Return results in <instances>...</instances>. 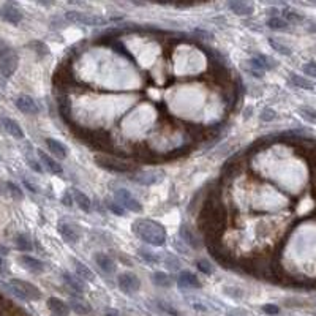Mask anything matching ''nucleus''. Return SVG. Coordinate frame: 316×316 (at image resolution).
<instances>
[{
    "label": "nucleus",
    "instance_id": "5",
    "mask_svg": "<svg viewBox=\"0 0 316 316\" xmlns=\"http://www.w3.org/2000/svg\"><path fill=\"white\" fill-rule=\"evenodd\" d=\"M67 21L73 22L76 26H87V27H97V26H103L106 24V21L100 16H92L89 13H82V11H68L65 14Z\"/></svg>",
    "mask_w": 316,
    "mask_h": 316
},
{
    "label": "nucleus",
    "instance_id": "11",
    "mask_svg": "<svg viewBox=\"0 0 316 316\" xmlns=\"http://www.w3.org/2000/svg\"><path fill=\"white\" fill-rule=\"evenodd\" d=\"M250 68H255L258 71H264V70H272L275 67V60H272L271 57L264 56V54H256L253 56L248 62Z\"/></svg>",
    "mask_w": 316,
    "mask_h": 316
},
{
    "label": "nucleus",
    "instance_id": "44",
    "mask_svg": "<svg viewBox=\"0 0 316 316\" xmlns=\"http://www.w3.org/2000/svg\"><path fill=\"white\" fill-rule=\"evenodd\" d=\"M158 305H160L161 308H163V310H166L168 313H171V315H176V316H177V315H179V313H177V312L174 310V308H171V307H168V305H166V304H163V302H160Z\"/></svg>",
    "mask_w": 316,
    "mask_h": 316
},
{
    "label": "nucleus",
    "instance_id": "22",
    "mask_svg": "<svg viewBox=\"0 0 316 316\" xmlns=\"http://www.w3.org/2000/svg\"><path fill=\"white\" fill-rule=\"evenodd\" d=\"M71 263L74 264V271H76V274H78L79 280H86V281H94V280H95L94 272H92L87 266H84V264L81 263V261H78V259L73 258Z\"/></svg>",
    "mask_w": 316,
    "mask_h": 316
},
{
    "label": "nucleus",
    "instance_id": "1",
    "mask_svg": "<svg viewBox=\"0 0 316 316\" xmlns=\"http://www.w3.org/2000/svg\"><path fill=\"white\" fill-rule=\"evenodd\" d=\"M133 233L152 246H161L166 242V231L163 225L150 218H138L133 221Z\"/></svg>",
    "mask_w": 316,
    "mask_h": 316
},
{
    "label": "nucleus",
    "instance_id": "41",
    "mask_svg": "<svg viewBox=\"0 0 316 316\" xmlns=\"http://www.w3.org/2000/svg\"><path fill=\"white\" fill-rule=\"evenodd\" d=\"M27 163H29V166L34 169V171H36V173H43V168L40 166V163H38L36 160H34V158H27Z\"/></svg>",
    "mask_w": 316,
    "mask_h": 316
},
{
    "label": "nucleus",
    "instance_id": "29",
    "mask_svg": "<svg viewBox=\"0 0 316 316\" xmlns=\"http://www.w3.org/2000/svg\"><path fill=\"white\" fill-rule=\"evenodd\" d=\"M269 44H271V48H274V51L280 52L281 56H291L292 54V49L289 48V46L280 43L279 40H275V38H269Z\"/></svg>",
    "mask_w": 316,
    "mask_h": 316
},
{
    "label": "nucleus",
    "instance_id": "33",
    "mask_svg": "<svg viewBox=\"0 0 316 316\" xmlns=\"http://www.w3.org/2000/svg\"><path fill=\"white\" fill-rule=\"evenodd\" d=\"M140 256L144 259V261H147V263H160V256H157L155 253H152V251H147V250H144V248H140Z\"/></svg>",
    "mask_w": 316,
    "mask_h": 316
},
{
    "label": "nucleus",
    "instance_id": "26",
    "mask_svg": "<svg viewBox=\"0 0 316 316\" xmlns=\"http://www.w3.org/2000/svg\"><path fill=\"white\" fill-rule=\"evenodd\" d=\"M289 79H291V82L294 84L296 87H299V89L313 90V82L308 81L307 78H304V76H299V74H296V73H291V74H289Z\"/></svg>",
    "mask_w": 316,
    "mask_h": 316
},
{
    "label": "nucleus",
    "instance_id": "20",
    "mask_svg": "<svg viewBox=\"0 0 316 316\" xmlns=\"http://www.w3.org/2000/svg\"><path fill=\"white\" fill-rule=\"evenodd\" d=\"M71 196H73V203L78 204V207L81 211L84 212H90V207H92V203H90V199L87 195H84L81 190L78 188H71Z\"/></svg>",
    "mask_w": 316,
    "mask_h": 316
},
{
    "label": "nucleus",
    "instance_id": "15",
    "mask_svg": "<svg viewBox=\"0 0 316 316\" xmlns=\"http://www.w3.org/2000/svg\"><path fill=\"white\" fill-rule=\"evenodd\" d=\"M3 125V130L8 135H11L13 138H16V140H24V132H22V128L19 127V123L16 120H13L10 117H2L0 119Z\"/></svg>",
    "mask_w": 316,
    "mask_h": 316
},
{
    "label": "nucleus",
    "instance_id": "10",
    "mask_svg": "<svg viewBox=\"0 0 316 316\" xmlns=\"http://www.w3.org/2000/svg\"><path fill=\"white\" fill-rule=\"evenodd\" d=\"M177 286H179L182 291L185 289H198L201 288V281L198 280V277L191 272H180L179 277H177Z\"/></svg>",
    "mask_w": 316,
    "mask_h": 316
},
{
    "label": "nucleus",
    "instance_id": "8",
    "mask_svg": "<svg viewBox=\"0 0 316 316\" xmlns=\"http://www.w3.org/2000/svg\"><path fill=\"white\" fill-rule=\"evenodd\" d=\"M95 161L97 163L102 166V168H105V169H109V171H112V173H127V171H130V168L128 165H125V163H122V161H119V160H115V158H107V157H95Z\"/></svg>",
    "mask_w": 316,
    "mask_h": 316
},
{
    "label": "nucleus",
    "instance_id": "21",
    "mask_svg": "<svg viewBox=\"0 0 316 316\" xmlns=\"http://www.w3.org/2000/svg\"><path fill=\"white\" fill-rule=\"evenodd\" d=\"M38 157H40L41 163L44 165V168L48 169L49 173H52V174H62V173H64V169H62V166L57 163V161L54 158H51L49 155H46L43 150H38Z\"/></svg>",
    "mask_w": 316,
    "mask_h": 316
},
{
    "label": "nucleus",
    "instance_id": "30",
    "mask_svg": "<svg viewBox=\"0 0 316 316\" xmlns=\"http://www.w3.org/2000/svg\"><path fill=\"white\" fill-rule=\"evenodd\" d=\"M16 246H18V250H21V251H30L34 248V245H32V242H30V239L26 236V234H19V236H16Z\"/></svg>",
    "mask_w": 316,
    "mask_h": 316
},
{
    "label": "nucleus",
    "instance_id": "2",
    "mask_svg": "<svg viewBox=\"0 0 316 316\" xmlns=\"http://www.w3.org/2000/svg\"><path fill=\"white\" fill-rule=\"evenodd\" d=\"M18 54L11 46L0 40V71L5 78H10L18 68Z\"/></svg>",
    "mask_w": 316,
    "mask_h": 316
},
{
    "label": "nucleus",
    "instance_id": "42",
    "mask_svg": "<svg viewBox=\"0 0 316 316\" xmlns=\"http://www.w3.org/2000/svg\"><path fill=\"white\" fill-rule=\"evenodd\" d=\"M263 312L267 313V315H277V313L280 312V308L277 307V305H271V304H269V305H264V307H263Z\"/></svg>",
    "mask_w": 316,
    "mask_h": 316
},
{
    "label": "nucleus",
    "instance_id": "9",
    "mask_svg": "<svg viewBox=\"0 0 316 316\" xmlns=\"http://www.w3.org/2000/svg\"><path fill=\"white\" fill-rule=\"evenodd\" d=\"M0 14H2L3 21L10 22V24H19L22 18H24L22 11L14 3H5L2 10H0Z\"/></svg>",
    "mask_w": 316,
    "mask_h": 316
},
{
    "label": "nucleus",
    "instance_id": "12",
    "mask_svg": "<svg viewBox=\"0 0 316 316\" xmlns=\"http://www.w3.org/2000/svg\"><path fill=\"white\" fill-rule=\"evenodd\" d=\"M14 105H16V107L21 111V112H24V114H38V105L36 102L32 98V97H29V95H21L16 98V102H14Z\"/></svg>",
    "mask_w": 316,
    "mask_h": 316
},
{
    "label": "nucleus",
    "instance_id": "43",
    "mask_svg": "<svg viewBox=\"0 0 316 316\" xmlns=\"http://www.w3.org/2000/svg\"><path fill=\"white\" fill-rule=\"evenodd\" d=\"M62 203H64L67 207H71L73 206V196L70 191H67V193L64 195V198H62Z\"/></svg>",
    "mask_w": 316,
    "mask_h": 316
},
{
    "label": "nucleus",
    "instance_id": "38",
    "mask_svg": "<svg viewBox=\"0 0 316 316\" xmlns=\"http://www.w3.org/2000/svg\"><path fill=\"white\" fill-rule=\"evenodd\" d=\"M30 46H32V48H36V52L40 54V56H46V54L49 52L48 46L43 44L41 41H32V43H30Z\"/></svg>",
    "mask_w": 316,
    "mask_h": 316
},
{
    "label": "nucleus",
    "instance_id": "6",
    "mask_svg": "<svg viewBox=\"0 0 316 316\" xmlns=\"http://www.w3.org/2000/svg\"><path fill=\"white\" fill-rule=\"evenodd\" d=\"M165 173L160 171V169H149V171H140L132 176V180L138 185H142V187H150V185H155L161 182Z\"/></svg>",
    "mask_w": 316,
    "mask_h": 316
},
{
    "label": "nucleus",
    "instance_id": "23",
    "mask_svg": "<svg viewBox=\"0 0 316 316\" xmlns=\"http://www.w3.org/2000/svg\"><path fill=\"white\" fill-rule=\"evenodd\" d=\"M180 237L183 239L185 244H188L191 248H199V241L198 237L195 236V233L191 231L187 225H182L180 226Z\"/></svg>",
    "mask_w": 316,
    "mask_h": 316
},
{
    "label": "nucleus",
    "instance_id": "40",
    "mask_svg": "<svg viewBox=\"0 0 316 316\" xmlns=\"http://www.w3.org/2000/svg\"><path fill=\"white\" fill-rule=\"evenodd\" d=\"M304 73L316 78V64H315V62H308V64L304 65Z\"/></svg>",
    "mask_w": 316,
    "mask_h": 316
},
{
    "label": "nucleus",
    "instance_id": "39",
    "mask_svg": "<svg viewBox=\"0 0 316 316\" xmlns=\"http://www.w3.org/2000/svg\"><path fill=\"white\" fill-rule=\"evenodd\" d=\"M283 14H284V18L286 19H289V21H302L304 19V16L302 14H299V13H296V11H289V10H284L283 11Z\"/></svg>",
    "mask_w": 316,
    "mask_h": 316
},
{
    "label": "nucleus",
    "instance_id": "34",
    "mask_svg": "<svg viewBox=\"0 0 316 316\" xmlns=\"http://www.w3.org/2000/svg\"><path fill=\"white\" fill-rule=\"evenodd\" d=\"M275 117H277V112L272 107H264V109L261 111V120L263 122H272Z\"/></svg>",
    "mask_w": 316,
    "mask_h": 316
},
{
    "label": "nucleus",
    "instance_id": "17",
    "mask_svg": "<svg viewBox=\"0 0 316 316\" xmlns=\"http://www.w3.org/2000/svg\"><path fill=\"white\" fill-rule=\"evenodd\" d=\"M94 261L103 272H106V274H114L115 272V263L106 255V253H95Z\"/></svg>",
    "mask_w": 316,
    "mask_h": 316
},
{
    "label": "nucleus",
    "instance_id": "3",
    "mask_svg": "<svg viewBox=\"0 0 316 316\" xmlns=\"http://www.w3.org/2000/svg\"><path fill=\"white\" fill-rule=\"evenodd\" d=\"M10 288H11L13 294L22 300H40L41 299V291L38 289L35 284L29 283V281L14 279L10 281Z\"/></svg>",
    "mask_w": 316,
    "mask_h": 316
},
{
    "label": "nucleus",
    "instance_id": "35",
    "mask_svg": "<svg viewBox=\"0 0 316 316\" xmlns=\"http://www.w3.org/2000/svg\"><path fill=\"white\" fill-rule=\"evenodd\" d=\"M6 188H8V191L11 193V196L14 198V199H21L24 198V195H22V191H21V188L18 187V185H14V183H11V182H8L6 183Z\"/></svg>",
    "mask_w": 316,
    "mask_h": 316
},
{
    "label": "nucleus",
    "instance_id": "24",
    "mask_svg": "<svg viewBox=\"0 0 316 316\" xmlns=\"http://www.w3.org/2000/svg\"><path fill=\"white\" fill-rule=\"evenodd\" d=\"M62 277H64V281L68 286V289L78 292V294H82V292H84V283L79 279H76V277H73L71 274H68V272H65Z\"/></svg>",
    "mask_w": 316,
    "mask_h": 316
},
{
    "label": "nucleus",
    "instance_id": "31",
    "mask_svg": "<svg viewBox=\"0 0 316 316\" xmlns=\"http://www.w3.org/2000/svg\"><path fill=\"white\" fill-rule=\"evenodd\" d=\"M299 114H300V117L305 119L307 122H310V123H313V125H316V111L312 109V107L300 106L299 107Z\"/></svg>",
    "mask_w": 316,
    "mask_h": 316
},
{
    "label": "nucleus",
    "instance_id": "28",
    "mask_svg": "<svg viewBox=\"0 0 316 316\" xmlns=\"http://www.w3.org/2000/svg\"><path fill=\"white\" fill-rule=\"evenodd\" d=\"M267 27L272 30H288L289 29V22L283 18L279 16H272L271 19L267 21Z\"/></svg>",
    "mask_w": 316,
    "mask_h": 316
},
{
    "label": "nucleus",
    "instance_id": "18",
    "mask_svg": "<svg viewBox=\"0 0 316 316\" xmlns=\"http://www.w3.org/2000/svg\"><path fill=\"white\" fill-rule=\"evenodd\" d=\"M44 142H46V145H48L49 152L52 153L54 157H57L59 160H64V158H67V155H68L67 147H65V145L62 144L60 141H57V140H52V138H46V140H44Z\"/></svg>",
    "mask_w": 316,
    "mask_h": 316
},
{
    "label": "nucleus",
    "instance_id": "16",
    "mask_svg": "<svg viewBox=\"0 0 316 316\" xmlns=\"http://www.w3.org/2000/svg\"><path fill=\"white\" fill-rule=\"evenodd\" d=\"M228 8L234 14H237V16H248L255 10L251 3L241 2V0H231V2H228Z\"/></svg>",
    "mask_w": 316,
    "mask_h": 316
},
{
    "label": "nucleus",
    "instance_id": "36",
    "mask_svg": "<svg viewBox=\"0 0 316 316\" xmlns=\"http://www.w3.org/2000/svg\"><path fill=\"white\" fill-rule=\"evenodd\" d=\"M196 267L201 271L203 274H206V275H211L212 272H213V269L211 267V264L207 263L206 259H199V261H196Z\"/></svg>",
    "mask_w": 316,
    "mask_h": 316
},
{
    "label": "nucleus",
    "instance_id": "37",
    "mask_svg": "<svg viewBox=\"0 0 316 316\" xmlns=\"http://www.w3.org/2000/svg\"><path fill=\"white\" fill-rule=\"evenodd\" d=\"M107 209H109L112 213L119 215V217H123V215H125V212H127L119 203H107Z\"/></svg>",
    "mask_w": 316,
    "mask_h": 316
},
{
    "label": "nucleus",
    "instance_id": "7",
    "mask_svg": "<svg viewBox=\"0 0 316 316\" xmlns=\"http://www.w3.org/2000/svg\"><path fill=\"white\" fill-rule=\"evenodd\" d=\"M119 288L125 292V294H135L136 291L141 288V280L138 279V275L132 272H123L119 275Z\"/></svg>",
    "mask_w": 316,
    "mask_h": 316
},
{
    "label": "nucleus",
    "instance_id": "45",
    "mask_svg": "<svg viewBox=\"0 0 316 316\" xmlns=\"http://www.w3.org/2000/svg\"><path fill=\"white\" fill-rule=\"evenodd\" d=\"M24 185H26V187H27L30 191H34V193H38V187H35V185H32L29 180H24Z\"/></svg>",
    "mask_w": 316,
    "mask_h": 316
},
{
    "label": "nucleus",
    "instance_id": "14",
    "mask_svg": "<svg viewBox=\"0 0 316 316\" xmlns=\"http://www.w3.org/2000/svg\"><path fill=\"white\" fill-rule=\"evenodd\" d=\"M59 233L62 234V237L65 239L67 242H78L79 241V231L78 228H74L73 225H70V223H64V221H60L59 223Z\"/></svg>",
    "mask_w": 316,
    "mask_h": 316
},
{
    "label": "nucleus",
    "instance_id": "4",
    "mask_svg": "<svg viewBox=\"0 0 316 316\" xmlns=\"http://www.w3.org/2000/svg\"><path fill=\"white\" fill-rule=\"evenodd\" d=\"M114 196H115V203H119L125 211L136 212V213L142 212L141 203L138 201V199H136L132 193H130V191H128L127 188H117V190H114Z\"/></svg>",
    "mask_w": 316,
    "mask_h": 316
},
{
    "label": "nucleus",
    "instance_id": "19",
    "mask_svg": "<svg viewBox=\"0 0 316 316\" xmlns=\"http://www.w3.org/2000/svg\"><path fill=\"white\" fill-rule=\"evenodd\" d=\"M48 308L56 316H68V313H70V307H68L64 300H60L57 297L48 299Z\"/></svg>",
    "mask_w": 316,
    "mask_h": 316
},
{
    "label": "nucleus",
    "instance_id": "32",
    "mask_svg": "<svg viewBox=\"0 0 316 316\" xmlns=\"http://www.w3.org/2000/svg\"><path fill=\"white\" fill-rule=\"evenodd\" d=\"M70 307H71V310H73V312H76L78 315H87V313H90V307H89L86 302H82V300L71 299Z\"/></svg>",
    "mask_w": 316,
    "mask_h": 316
},
{
    "label": "nucleus",
    "instance_id": "25",
    "mask_svg": "<svg viewBox=\"0 0 316 316\" xmlns=\"http://www.w3.org/2000/svg\"><path fill=\"white\" fill-rule=\"evenodd\" d=\"M152 281L155 286H160V288H169L173 284V279L165 272H155L152 275Z\"/></svg>",
    "mask_w": 316,
    "mask_h": 316
},
{
    "label": "nucleus",
    "instance_id": "27",
    "mask_svg": "<svg viewBox=\"0 0 316 316\" xmlns=\"http://www.w3.org/2000/svg\"><path fill=\"white\" fill-rule=\"evenodd\" d=\"M160 261L169 269V271H173V272L179 271V269H180V261L176 255H173V253H165V256L161 258Z\"/></svg>",
    "mask_w": 316,
    "mask_h": 316
},
{
    "label": "nucleus",
    "instance_id": "13",
    "mask_svg": "<svg viewBox=\"0 0 316 316\" xmlns=\"http://www.w3.org/2000/svg\"><path fill=\"white\" fill-rule=\"evenodd\" d=\"M19 263L22 264V267L26 271L32 272V274H41L44 271V264L41 263L40 259H36L34 256H29V255H21L19 256Z\"/></svg>",
    "mask_w": 316,
    "mask_h": 316
},
{
    "label": "nucleus",
    "instance_id": "46",
    "mask_svg": "<svg viewBox=\"0 0 316 316\" xmlns=\"http://www.w3.org/2000/svg\"><path fill=\"white\" fill-rule=\"evenodd\" d=\"M106 316H119V313L115 310H109V312H106Z\"/></svg>",
    "mask_w": 316,
    "mask_h": 316
}]
</instances>
